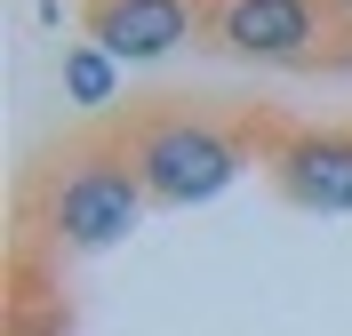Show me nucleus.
<instances>
[{
    "label": "nucleus",
    "instance_id": "1",
    "mask_svg": "<svg viewBox=\"0 0 352 336\" xmlns=\"http://www.w3.org/2000/svg\"><path fill=\"white\" fill-rule=\"evenodd\" d=\"M144 208H153V192L120 136H72L24 184V232L48 256H104L144 224Z\"/></svg>",
    "mask_w": 352,
    "mask_h": 336
},
{
    "label": "nucleus",
    "instance_id": "2",
    "mask_svg": "<svg viewBox=\"0 0 352 336\" xmlns=\"http://www.w3.org/2000/svg\"><path fill=\"white\" fill-rule=\"evenodd\" d=\"M120 144H129L153 208H200V201H217V192H232L241 168H248V144L224 128V120L192 112V104H144V112H129Z\"/></svg>",
    "mask_w": 352,
    "mask_h": 336
},
{
    "label": "nucleus",
    "instance_id": "3",
    "mask_svg": "<svg viewBox=\"0 0 352 336\" xmlns=\"http://www.w3.org/2000/svg\"><path fill=\"white\" fill-rule=\"evenodd\" d=\"M329 0H208L200 41L241 65H312L329 48Z\"/></svg>",
    "mask_w": 352,
    "mask_h": 336
},
{
    "label": "nucleus",
    "instance_id": "4",
    "mask_svg": "<svg viewBox=\"0 0 352 336\" xmlns=\"http://www.w3.org/2000/svg\"><path fill=\"white\" fill-rule=\"evenodd\" d=\"M272 184L305 216H352V128H296L272 144Z\"/></svg>",
    "mask_w": 352,
    "mask_h": 336
},
{
    "label": "nucleus",
    "instance_id": "5",
    "mask_svg": "<svg viewBox=\"0 0 352 336\" xmlns=\"http://www.w3.org/2000/svg\"><path fill=\"white\" fill-rule=\"evenodd\" d=\"M200 0H88V41L112 48L120 65H160L200 32Z\"/></svg>",
    "mask_w": 352,
    "mask_h": 336
},
{
    "label": "nucleus",
    "instance_id": "6",
    "mask_svg": "<svg viewBox=\"0 0 352 336\" xmlns=\"http://www.w3.org/2000/svg\"><path fill=\"white\" fill-rule=\"evenodd\" d=\"M65 96L80 112H104L112 96H120V56L96 41H65Z\"/></svg>",
    "mask_w": 352,
    "mask_h": 336
},
{
    "label": "nucleus",
    "instance_id": "7",
    "mask_svg": "<svg viewBox=\"0 0 352 336\" xmlns=\"http://www.w3.org/2000/svg\"><path fill=\"white\" fill-rule=\"evenodd\" d=\"M8 336H72V313H65V304H32V296H24L16 320H8Z\"/></svg>",
    "mask_w": 352,
    "mask_h": 336
},
{
    "label": "nucleus",
    "instance_id": "8",
    "mask_svg": "<svg viewBox=\"0 0 352 336\" xmlns=\"http://www.w3.org/2000/svg\"><path fill=\"white\" fill-rule=\"evenodd\" d=\"M329 16H336V24H344V32H352V0H329Z\"/></svg>",
    "mask_w": 352,
    "mask_h": 336
}]
</instances>
